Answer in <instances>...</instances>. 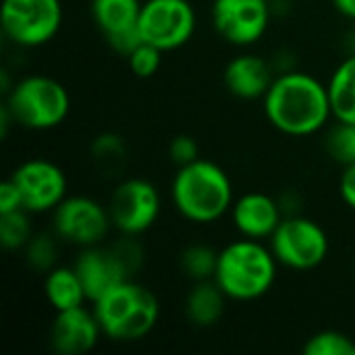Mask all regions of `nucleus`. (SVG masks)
<instances>
[{"instance_id":"f257e3e1","label":"nucleus","mask_w":355,"mask_h":355,"mask_svg":"<svg viewBox=\"0 0 355 355\" xmlns=\"http://www.w3.org/2000/svg\"><path fill=\"white\" fill-rule=\"evenodd\" d=\"M262 106L268 123L289 137H310L335 121L329 85L300 69L277 75Z\"/></svg>"},{"instance_id":"f03ea898","label":"nucleus","mask_w":355,"mask_h":355,"mask_svg":"<svg viewBox=\"0 0 355 355\" xmlns=\"http://www.w3.org/2000/svg\"><path fill=\"white\" fill-rule=\"evenodd\" d=\"M171 202L185 220L212 225L233 208V181L220 164L198 158L177 168L171 183Z\"/></svg>"},{"instance_id":"7ed1b4c3","label":"nucleus","mask_w":355,"mask_h":355,"mask_svg":"<svg viewBox=\"0 0 355 355\" xmlns=\"http://www.w3.org/2000/svg\"><path fill=\"white\" fill-rule=\"evenodd\" d=\"M102 335L116 343L146 339L160 320L156 293L135 279L123 281L92 304Z\"/></svg>"},{"instance_id":"20e7f679","label":"nucleus","mask_w":355,"mask_h":355,"mask_svg":"<svg viewBox=\"0 0 355 355\" xmlns=\"http://www.w3.org/2000/svg\"><path fill=\"white\" fill-rule=\"evenodd\" d=\"M279 266L281 264L270 245L258 239L241 237L227 243L218 252L214 281L229 300L254 302L272 289Z\"/></svg>"},{"instance_id":"39448f33","label":"nucleus","mask_w":355,"mask_h":355,"mask_svg":"<svg viewBox=\"0 0 355 355\" xmlns=\"http://www.w3.org/2000/svg\"><path fill=\"white\" fill-rule=\"evenodd\" d=\"M15 125L29 131H50L60 127L71 112L69 89L50 75H25L4 96Z\"/></svg>"},{"instance_id":"423d86ee","label":"nucleus","mask_w":355,"mask_h":355,"mask_svg":"<svg viewBox=\"0 0 355 355\" xmlns=\"http://www.w3.org/2000/svg\"><path fill=\"white\" fill-rule=\"evenodd\" d=\"M268 245L281 266L297 272L318 268L331 252L327 231L304 214H291L281 220Z\"/></svg>"},{"instance_id":"0eeeda50","label":"nucleus","mask_w":355,"mask_h":355,"mask_svg":"<svg viewBox=\"0 0 355 355\" xmlns=\"http://www.w3.org/2000/svg\"><path fill=\"white\" fill-rule=\"evenodd\" d=\"M64 10L60 0H4L2 31L19 48H40L56 37Z\"/></svg>"},{"instance_id":"6e6552de","label":"nucleus","mask_w":355,"mask_h":355,"mask_svg":"<svg viewBox=\"0 0 355 355\" xmlns=\"http://www.w3.org/2000/svg\"><path fill=\"white\" fill-rule=\"evenodd\" d=\"M137 27L146 44L173 52L189 44L198 29V15L189 0H144Z\"/></svg>"},{"instance_id":"1a4fd4ad","label":"nucleus","mask_w":355,"mask_h":355,"mask_svg":"<svg viewBox=\"0 0 355 355\" xmlns=\"http://www.w3.org/2000/svg\"><path fill=\"white\" fill-rule=\"evenodd\" d=\"M106 206L112 229L121 235L139 237L156 225L162 210V198L152 181L129 177L114 187Z\"/></svg>"},{"instance_id":"9d476101","label":"nucleus","mask_w":355,"mask_h":355,"mask_svg":"<svg viewBox=\"0 0 355 355\" xmlns=\"http://www.w3.org/2000/svg\"><path fill=\"white\" fill-rule=\"evenodd\" d=\"M110 229L108 206L89 196H67L52 212V231L56 237L79 250L104 243Z\"/></svg>"},{"instance_id":"9b49d317","label":"nucleus","mask_w":355,"mask_h":355,"mask_svg":"<svg viewBox=\"0 0 355 355\" xmlns=\"http://www.w3.org/2000/svg\"><path fill=\"white\" fill-rule=\"evenodd\" d=\"M272 15L270 0H212L210 6L214 31L237 48L258 44L266 35Z\"/></svg>"},{"instance_id":"f8f14e48","label":"nucleus","mask_w":355,"mask_h":355,"mask_svg":"<svg viewBox=\"0 0 355 355\" xmlns=\"http://www.w3.org/2000/svg\"><path fill=\"white\" fill-rule=\"evenodd\" d=\"M10 179L21 193L23 208L31 214H52L56 206L69 196V181L64 171L46 158H31L21 162L10 173Z\"/></svg>"},{"instance_id":"ddd939ff","label":"nucleus","mask_w":355,"mask_h":355,"mask_svg":"<svg viewBox=\"0 0 355 355\" xmlns=\"http://www.w3.org/2000/svg\"><path fill=\"white\" fill-rule=\"evenodd\" d=\"M144 0H89V15L94 25L104 35L110 50L129 56L139 44V12Z\"/></svg>"},{"instance_id":"4468645a","label":"nucleus","mask_w":355,"mask_h":355,"mask_svg":"<svg viewBox=\"0 0 355 355\" xmlns=\"http://www.w3.org/2000/svg\"><path fill=\"white\" fill-rule=\"evenodd\" d=\"M102 329L94 314V308H71L54 312L50 324L48 341L52 352L58 355H85L89 354L100 341Z\"/></svg>"},{"instance_id":"2eb2a0df","label":"nucleus","mask_w":355,"mask_h":355,"mask_svg":"<svg viewBox=\"0 0 355 355\" xmlns=\"http://www.w3.org/2000/svg\"><path fill=\"white\" fill-rule=\"evenodd\" d=\"M229 214L241 237L258 241H268L285 218L279 200L262 191H250L235 198Z\"/></svg>"},{"instance_id":"dca6fc26","label":"nucleus","mask_w":355,"mask_h":355,"mask_svg":"<svg viewBox=\"0 0 355 355\" xmlns=\"http://www.w3.org/2000/svg\"><path fill=\"white\" fill-rule=\"evenodd\" d=\"M277 71L270 58L254 52H241L231 58L223 71L225 87L239 100H262L270 89Z\"/></svg>"},{"instance_id":"f3484780","label":"nucleus","mask_w":355,"mask_h":355,"mask_svg":"<svg viewBox=\"0 0 355 355\" xmlns=\"http://www.w3.org/2000/svg\"><path fill=\"white\" fill-rule=\"evenodd\" d=\"M227 302L229 297L214 279L196 281L185 295V316L193 327L210 329L223 318Z\"/></svg>"},{"instance_id":"a211bd4d","label":"nucleus","mask_w":355,"mask_h":355,"mask_svg":"<svg viewBox=\"0 0 355 355\" xmlns=\"http://www.w3.org/2000/svg\"><path fill=\"white\" fill-rule=\"evenodd\" d=\"M44 295L54 312L79 308L87 304L85 287L75 266H54L44 277Z\"/></svg>"},{"instance_id":"6ab92c4d","label":"nucleus","mask_w":355,"mask_h":355,"mask_svg":"<svg viewBox=\"0 0 355 355\" xmlns=\"http://www.w3.org/2000/svg\"><path fill=\"white\" fill-rule=\"evenodd\" d=\"M333 119L355 125V54H347L329 79Z\"/></svg>"},{"instance_id":"aec40b11","label":"nucleus","mask_w":355,"mask_h":355,"mask_svg":"<svg viewBox=\"0 0 355 355\" xmlns=\"http://www.w3.org/2000/svg\"><path fill=\"white\" fill-rule=\"evenodd\" d=\"M89 156L96 166V171L108 179H116L123 175L127 160H129V150L127 144L121 135L116 133H100L94 137L89 146Z\"/></svg>"},{"instance_id":"412c9836","label":"nucleus","mask_w":355,"mask_h":355,"mask_svg":"<svg viewBox=\"0 0 355 355\" xmlns=\"http://www.w3.org/2000/svg\"><path fill=\"white\" fill-rule=\"evenodd\" d=\"M218 252L208 243H191L181 252L179 264L185 277L196 283V281H208L214 279L216 275V264H218Z\"/></svg>"},{"instance_id":"4be33fe9","label":"nucleus","mask_w":355,"mask_h":355,"mask_svg":"<svg viewBox=\"0 0 355 355\" xmlns=\"http://www.w3.org/2000/svg\"><path fill=\"white\" fill-rule=\"evenodd\" d=\"M33 233L35 231L31 225V212H27L25 208L0 214V245L6 252L25 250Z\"/></svg>"},{"instance_id":"5701e85b","label":"nucleus","mask_w":355,"mask_h":355,"mask_svg":"<svg viewBox=\"0 0 355 355\" xmlns=\"http://www.w3.org/2000/svg\"><path fill=\"white\" fill-rule=\"evenodd\" d=\"M25 262L29 268L37 272H48L56 266L58 260V237L56 233H33L29 243L25 245Z\"/></svg>"},{"instance_id":"b1692460","label":"nucleus","mask_w":355,"mask_h":355,"mask_svg":"<svg viewBox=\"0 0 355 355\" xmlns=\"http://www.w3.org/2000/svg\"><path fill=\"white\" fill-rule=\"evenodd\" d=\"M324 150L327 154L339 162L341 166L355 162V125L335 121L324 137Z\"/></svg>"},{"instance_id":"393cba45","label":"nucleus","mask_w":355,"mask_h":355,"mask_svg":"<svg viewBox=\"0 0 355 355\" xmlns=\"http://www.w3.org/2000/svg\"><path fill=\"white\" fill-rule=\"evenodd\" d=\"M302 352L306 355H355V341L341 331H320L312 335Z\"/></svg>"},{"instance_id":"a878e982","label":"nucleus","mask_w":355,"mask_h":355,"mask_svg":"<svg viewBox=\"0 0 355 355\" xmlns=\"http://www.w3.org/2000/svg\"><path fill=\"white\" fill-rule=\"evenodd\" d=\"M162 50H158L156 46L152 44H139L129 56H127V62H129V69L135 77L139 79H150L154 77L160 67H162Z\"/></svg>"},{"instance_id":"bb28decb","label":"nucleus","mask_w":355,"mask_h":355,"mask_svg":"<svg viewBox=\"0 0 355 355\" xmlns=\"http://www.w3.org/2000/svg\"><path fill=\"white\" fill-rule=\"evenodd\" d=\"M168 156L177 164V168L185 166V164H191L198 158H202L200 156V144L191 135H177L168 144Z\"/></svg>"},{"instance_id":"cd10ccee","label":"nucleus","mask_w":355,"mask_h":355,"mask_svg":"<svg viewBox=\"0 0 355 355\" xmlns=\"http://www.w3.org/2000/svg\"><path fill=\"white\" fill-rule=\"evenodd\" d=\"M23 208V200L21 193L17 189V185L12 183V179H4L0 183V214L4 212H12V210H21Z\"/></svg>"},{"instance_id":"c85d7f7f","label":"nucleus","mask_w":355,"mask_h":355,"mask_svg":"<svg viewBox=\"0 0 355 355\" xmlns=\"http://www.w3.org/2000/svg\"><path fill=\"white\" fill-rule=\"evenodd\" d=\"M339 193L347 208L355 210V162L343 166L341 179H339Z\"/></svg>"},{"instance_id":"c756f323","label":"nucleus","mask_w":355,"mask_h":355,"mask_svg":"<svg viewBox=\"0 0 355 355\" xmlns=\"http://www.w3.org/2000/svg\"><path fill=\"white\" fill-rule=\"evenodd\" d=\"M335 10L355 23V0H331Z\"/></svg>"},{"instance_id":"7c9ffc66","label":"nucleus","mask_w":355,"mask_h":355,"mask_svg":"<svg viewBox=\"0 0 355 355\" xmlns=\"http://www.w3.org/2000/svg\"><path fill=\"white\" fill-rule=\"evenodd\" d=\"M347 50H349V54H355V27L347 35Z\"/></svg>"},{"instance_id":"2f4dec72","label":"nucleus","mask_w":355,"mask_h":355,"mask_svg":"<svg viewBox=\"0 0 355 355\" xmlns=\"http://www.w3.org/2000/svg\"><path fill=\"white\" fill-rule=\"evenodd\" d=\"M354 268H355V266H354Z\"/></svg>"}]
</instances>
